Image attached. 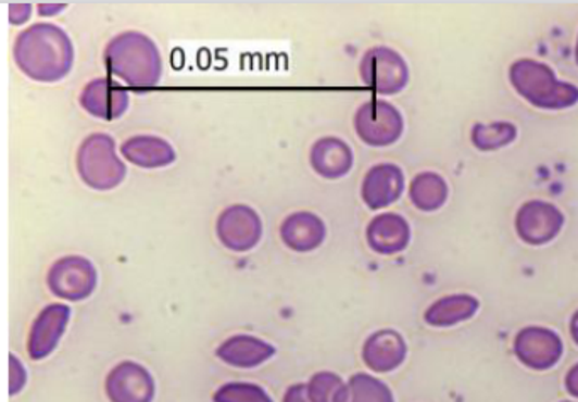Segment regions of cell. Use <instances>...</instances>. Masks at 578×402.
Returning <instances> with one entry per match:
<instances>
[{
    "mask_svg": "<svg viewBox=\"0 0 578 402\" xmlns=\"http://www.w3.org/2000/svg\"><path fill=\"white\" fill-rule=\"evenodd\" d=\"M353 151L341 138L326 136L314 143L311 150V165L314 172L328 180H338L353 168Z\"/></svg>",
    "mask_w": 578,
    "mask_h": 402,
    "instance_id": "cell-17",
    "label": "cell"
},
{
    "mask_svg": "<svg viewBox=\"0 0 578 402\" xmlns=\"http://www.w3.org/2000/svg\"><path fill=\"white\" fill-rule=\"evenodd\" d=\"M108 71L135 90L159 86L163 60L153 39L143 33L126 32L109 41L104 51Z\"/></svg>",
    "mask_w": 578,
    "mask_h": 402,
    "instance_id": "cell-2",
    "label": "cell"
},
{
    "mask_svg": "<svg viewBox=\"0 0 578 402\" xmlns=\"http://www.w3.org/2000/svg\"><path fill=\"white\" fill-rule=\"evenodd\" d=\"M105 394L111 402H151L154 398V380L143 365L123 362L109 372Z\"/></svg>",
    "mask_w": 578,
    "mask_h": 402,
    "instance_id": "cell-10",
    "label": "cell"
},
{
    "mask_svg": "<svg viewBox=\"0 0 578 402\" xmlns=\"http://www.w3.org/2000/svg\"><path fill=\"white\" fill-rule=\"evenodd\" d=\"M472 143L477 150L493 151L514 143L517 138V128L513 123L475 124L472 129Z\"/></svg>",
    "mask_w": 578,
    "mask_h": 402,
    "instance_id": "cell-24",
    "label": "cell"
},
{
    "mask_svg": "<svg viewBox=\"0 0 578 402\" xmlns=\"http://www.w3.org/2000/svg\"><path fill=\"white\" fill-rule=\"evenodd\" d=\"M405 178L401 166L378 163L366 172L362 184V199L372 211L389 208L401 199Z\"/></svg>",
    "mask_w": 578,
    "mask_h": 402,
    "instance_id": "cell-13",
    "label": "cell"
},
{
    "mask_svg": "<svg viewBox=\"0 0 578 402\" xmlns=\"http://www.w3.org/2000/svg\"><path fill=\"white\" fill-rule=\"evenodd\" d=\"M32 14V5L17 4L11 8V23L21 24Z\"/></svg>",
    "mask_w": 578,
    "mask_h": 402,
    "instance_id": "cell-29",
    "label": "cell"
},
{
    "mask_svg": "<svg viewBox=\"0 0 578 402\" xmlns=\"http://www.w3.org/2000/svg\"><path fill=\"white\" fill-rule=\"evenodd\" d=\"M27 374L16 355H11V395L20 394L26 384Z\"/></svg>",
    "mask_w": 578,
    "mask_h": 402,
    "instance_id": "cell-27",
    "label": "cell"
},
{
    "mask_svg": "<svg viewBox=\"0 0 578 402\" xmlns=\"http://www.w3.org/2000/svg\"><path fill=\"white\" fill-rule=\"evenodd\" d=\"M360 77L368 89L380 96L402 92L409 81V66L392 48L375 47L363 54Z\"/></svg>",
    "mask_w": 578,
    "mask_h": 402,
    "instance_id": "cell-5",
    "label": "cell"
},
{
    "mask_svg": "<svg viewBox=\"0 0 578 402\" xmlns=\"http://www.w3.org/2000/svg\"><path fill=\"white\" fill-rule=\"evenodd\" d=\"M404 340L393 329L375 332L363 347V362L374 372L393 370L404 362Z\"/></svg>",
    "mask_w": 578,
    "mask_h": 402,
    "instance_id": "cell-20",
    "label": "cell"
},
{
    "mask_svg": "<svg viewBox=\"0 0 578 402\" xmlns=\"http://www.w3.org/2000/svg\"><path fill=\"white\" fill-rule=\"evenodd\" d=\"M571 335H574V340L578 343V313L574 316V322H571Z\"/></svg>",
    "mask_w": 578,
    "mask_h": 402,
    "instance_id": "cell-31",
    "label": "cell"
},
{
    "mask_svg": "<svg viewBox=\"0 0 578 402\" xmlns=\"http://www.w3.org/2000/svg\"><path fill=\"white\" fill-rule=\"evenodd\" d=\"M280 237L293 252H313L326 240V225L316 214L301 211L290 214L281 223Z\"/></svg>",
    "mask_w": 578,
    "mask_h": 402,
    "instance_id": "cell-16",
    "label": "cell"
},
{
    "mask_svg": "<svg viewBox=\"0 0 578 402\" xmlns=\"http://www.w3.org/2000/svg\"><path fill=\"white\" fill-rule=\"evenodd\" d=\"M47 282L56 298L70 302L84 301L96 290L97 271L92 262L84 256H63L51 265Z\"/></svg>",
    "mask_w": 578,
    "mask_h": 402,
    "instance_id": "cell-7",
    "label": "cell"
},
{
    "mask_svg": "<svg viewBox=\"0 0 578 402\" xmlns=\"http://www.w3.org/2000/svg\"><path fill=\"white\" fill-rule=\"evenodd\" d=\"M77 171L86 186L112 190L123 184L128 168L117 156L114 138L105 133H93L78 148Z\"/></svg>",
    "mask_w": 578,
    "mask_h": 402,
    "instance_id": "cell-4",
    "label": "cell"
},
{
    "mask_svg": "<svg viewBox=\"0 0 578 402\" xmlns=\"http://www.w3.org/2000/svg\"><path fill=\"white\" fill-rule=\"evenodd\" d=\"M74 60V43L56 24H33L20 33L14 43V62L36 81L63 80L72 72Z\"/></svg>",
    "mask_w": 578,
    "mask_h": 402,
    "instance_id": "cell-1",
    "label": "cell"
},
{
    "mask_svg": "<svg viewBox=\"0 0 578 402\" xmlns=\"http://www.w3.org/2000/svg\"><path fill=\"white\" fill-rule=\"evenodd\" d=\"M217 238L231 252H250L262 240L263 225L250 205H229L217 217Z\"/></svg>",
    "mask_w": 578,
    "mask_h": 402,
    "instance_id": "cell-8",
    "label": "cell"
},
{
    "mask_svg": "<svg viewBox=\"0 0 578 402\" xmlns=\"http://www.w3.org/2000/svg\"><path fill=\"white\" fill-rule=\"evenodd\" d=\"M214 402H274L265 389L250 382L224 384L214 394Z\"/></svg>",
    "mask_w": 578,
    "mask_h": 402,
    "instance_id": "cell-25",
    "label": "cell"
},
{
    "mask_svg": "<svg viewBox=\"0 0 578 402\" xmlns=\"http://www.w3.org/2000/svg\"><path fill=\"white\" fill-rule=\"evenodd\" d=\"M575 62H577V65H578V39H577V48H575Z\"/></svg>",
    "mask_w": 578,
    "mask_h": 402,
    "instance_id": "cell-32",
    "label": "cell"
},
{
    "mask_svg": "<svg viewBox=\"0 0 578 402\" xmlns=\"http://www.w3.org/2000/svg\"><path fill=\"white\" fill-rule=\"evenodd\" d=\"M510 80L514 90L535 108L560 111L578 104V87L570 81L558 80L550 66L536 60L514 62L510 68Z\"/></svg>",
    "mask_w": 578,
    "mask_h": 402,
    "instance_id": "cell-3",
    "label": "cell"
},
{
    "mask_svg": "<svg viewBox=\"0 0 578 402\" xmlns=\"http://www.w3.org/2000/svg\"><path fill=\"white\" fill-rule=\"evenodd\" d=\"M336 402H392L386 384L366 374H356L344 384Z\"/></svg>",
    "mask_w": 578,
    "mask_h": 402,
    "instance_id": "cell-23",
    "label": "cell"
},
{
    "mask_svg": "<svg viewBox=\"0 0 578 402\" xmlns=\"http://www.w3.org/2000/svg\"><path fill=\"white\" fill-rule=\"evenodd\" d=\"M284 402H313L309 398L307 384H296V386L289 387Z\"/></svg>",
    "mask_w": 578,
    "mask_h": 402,
    "instance_id": "cell-28",
    "label": "cell"
},
{
    "mask_svg": "<svg viewBox=\"0 0 578 402\" xmlns=\"http://www.w3.org/2000/svg\"><path fill=\"white\" fill-rule=\"evenodd\" d=\"M366 243L380 255L404 252L411 243V226L401 214H380L374 217L366 228Z\"/></svg>",
    "mask_w": 578,
    "mask_h": 402,
    "instance_id": "cell-15",
    "label": "cell"
},
{
    "mask_svg": "<svg viewBox=\"0 0 578 402\" xmlns=\"http://www.w3.org/2000/svg\"><path fill=\"white\" fill-rule=\"evenodd\" d=\"M563 344L552 329L528 328L517 335L516 353L532 368H548L562 356Z\"/></svg>",
    "mask_w": 578,
    "mask_h": 402,
    "instance_id": "cell-14",
    "label": "cell"
},
{
    "mask_svg": "<svg viewBox=\"0 0 578 402\" xmlns=\"http://www.w3.org/2000/svg\"><path fill=\"white\" fill-rule=\"evenodd\" d=\"M565 226V216L552 202L529 201L516 214V231L520 240L532 247L550 243Z\"/></svg>",
    "mask_w": 578,
    "mask_h": 402,
    "instance_id": "cell-9",
    "label": "cell"
},
{
    "mask_svg": "<svg viewBox=\"0 0 578 402\" xmlns=\"http://www.w3.org/2000/svg\"><path fill=\"white\" fill-rule=\"evenodd\" d=\"M343 380L332 372H319L307 384L309 398L313 402H336L343 389Z\"/></svg>",
    "mask_w": 578,
    "mask_h": 402,
    "instance_id": "cell-26",
    "label": "cell"
},
{
    "mask_svg": "<svg viewBox=\"0 0 578 402\" xmlns=\"http://www.w3.org/2000/svg\"><path fill=\"white\" fill-rule=\"evenodd\" d=\"M568 389H570L574 394H578V365L577 367L571 368L570 376H568Z\"/></svg>",
    "mask_w": 578,
    "mask_h": 402,
    "instance_id": "cell-30",
    "label": "cell"
},
{
    "mask_svg": "<svg viewBox=\"0 0 578 402\" xmlns=\"http://www.w3.org/2000/svg\"><path fill=\"white\" fill-rule=\"evenodd\" d=\"M355 131L368 147H390L401 140L404 117L395 105L374 99L360 105L356 111Z\"/></svg>",
    "mask_w": 578,
    "mask_h": 402,
    "instance_id": "cell-6",
    "label": "cell"
},
{
    "mask_svg": "<svg viewBox=\"0 0 578 402\" xmlns=\"http://www.w3.org/2000/svg\"><path fill=\"white\" fill-rule=\"evenodd\" d=\"M70 314L72 311L65 304H50L38 314L27 338V353L33 360L47 359L54 352L65 335Z\"/></svg>",
    "mask_w": 578,
    "mask_h": 402,
    "instance_id": "cell-11",
    "label": "cell"
},
{
    "mask_svg": "<svg viewBox=\"0 0 578 402\" xmlns=\"http://www.w3.org/2000/svg\"><path fill=\"white\" fill-rule=\"evenodd\" d=\"M216 353L231 367L255 368L275 355V347L251 335H236L224 341Z\"/></svg>",
    "mask_w": 578,
    "mask_h": 402,
    "instance_id": "cell-19",
    "label": "cell"
},
{
    "mask_svg": "<svg viewBox=\"0 0 578 402\" xmlns=\"http://www.w3.org/2000/svg\"><path fill=\"white\" fill-rule=\"evenodd\" d=\"M448 193L450 189H448L447 180L435 172H423L416 175L409 187L411 202L423 213H435L441 210L448 201Z\"/></svg>",
    "mask_w": 578,
    "mask_h": 402,
    "instance_id": "cell-21",
    "label": "cell"
},
{
    "mask_svg": "<svg viewBox=\"0 0 578 402\" xmlns=\"http://www.w3.org/2000/svg\"><path fill=\"white\" fill-rule=\"evenodd\" d=\"M80 105L90 116L99 120H120L128 111L129 92L112 78H96L81 92Z\"/></svg>",
    "mask_w": 578,
    "mask_h": 402,
    "instance_id": "cell-12",
    "label": "cell"
},
{
    "mask_svg": "<svg viewBox=\"0 0 578 402\" xmlns=\"http://www.w3.org/2000/svg\"><path fill=\"white\" fill-rule=\"evenodd\" d=\"M478 310V301L472 296H450L435 302L431 310L426 311V322L432 326H451L470 319Z\"/></svg>",
    "mask_w": 578,
    "mask_h": 402,
    "instance_id": "cell-22",
    "label": "cell"
},
{
    "mask_svg": "<svg viewBox=\"0 0 578 402\" xmlns=\"http://www.w3.org/2000/svg\"><path fill=\"white\" fill-rule=\"evenodd\" d=\"M121 155L141 168H163L177 160V151L159 136L139 135L124 141Z\"/></svg>",
    "mask_w": 578,
    "mask_h": 402,
    "instance_id": "cell-18",
    "label": "cell"
}]
</instances>
